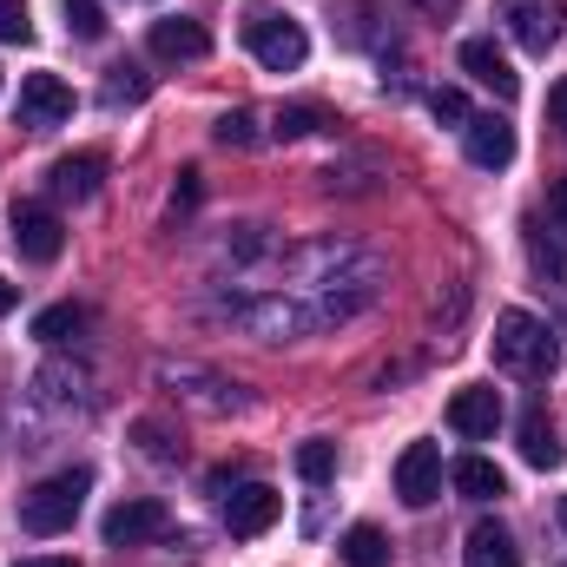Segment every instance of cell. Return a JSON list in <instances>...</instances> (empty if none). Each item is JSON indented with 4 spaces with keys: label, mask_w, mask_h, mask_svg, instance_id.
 <instances>
[{
    "label": "cell",
    "mask_w": 567,
    "mask_h": 567,
    "mask_svg": "<svg viewBox=\"0 0 567 567\" xmlns=\"http://www.w3.org/2000/svg\"><path fill=\"white\" fill-rule=\"evenodd\" d=\"M13 303H20V284H7V278H0V317H7Z\"/></svg>",
    "instance_id": "cell-35"
},
{
    "label": "cell",
    "mask_w": 567,
    "mask_h": 567,
    "mask_svg": "<svg viewBox=\"0 0 567 567\" xmlns=\"http://www.w3.org/2000/svg\"><path fill=\"white\" fill-rule=\"evenodd\" d=\"M60 13H66V33H73V40H100V33H106L100 0H60Z\"/></svg>",
    "instance_id": "cell-24"
},
{
    "label": "cell",
    "mask_w": 567,
    "mask_h": 567,
    "mask_svg": "<svg viewBox=\"0 0 567 567\" xmlns=\"http://www.w3.org/2000/svg\"><path fill=\"white\" fill-rule=\"evenodd\" d=\"M245 47H251V60L271 66V73H297V66L310 60L303 27H297L290 13H278V7H251V13H245Z\"/></svg>",
    "instance_id": "cell-4"
},
{
    "label": "cell",
    "mask_w": 567,
    "mask_h": 567,
    "mask_svg": "<svg viewBox=\"0 0 567 567\" xmlns=\"http://www.w3.org/2000/svg\"><path fill=\"white\" fill-rule=\"evenodd\" d=\"M86 323H93V317H86V303H53V310H40V317H33V337H40V343H73Z\"/></svg>",
    "instance_id": "cell-20"
},
{
    "label": "cell",
    "mask_w": 567,
    "mask_h": 567,
    "mask_svg": "<svg viewBox=\"0 0 567 567\" xmlns=\"http://www.w3.org/2000/svg\"><path fill=\"white\" fill-rule=\"evenodd\" d=\"M462 555H468V567H522V548H515V535L502 522H475Z\"/></svg>",
    "instance_id": "cell-17"
},
{
    "label": "cell",
    "mask_w": 567,
    "mask_h": 567,
    "mask_svg": "<svg viewBox=\"0 0 567 567\" xmlns=\"http://www.w3.org/2000/svg\"><path fill=\"white\" fill-rule=\"evenodd\" d=\"M528 265L535 278H555L567 290V238H542V225H528Z\"/></svg>",
    "instance_id": "cell-21"
},
{
    "label": "cell",
    "mask_w": 567,
    "mask_h": 567,
    "mask_svg": "<svg viewBox=\"0 0 567 567\" xmlns=\"http://www.w3.org/2000/svg\"><path fill=\"white\" fill-rule=\"evenodd\" d=\"M66 120H73V86H66L60 73H27V80H20L13 126H27V133H53V126H66Z\"/></svg>",
    "instance_id": "cell-6"
},
{
    "label": "cell",
    "mask_w": 567,
    "mask_h": 567,
    "mask_svg": "<svg viewBox=\"0 0 567 567\" xmlns=\"http://www.w3.org/2000/svg\"><path fill=\"white\" fill-rule=\"evenodd\" d=\"M133 435L145 442V455H152V462H178V455H185V442H172V429H165V423H140Z\"/></svg>",
    "instance_id": "cell-27"
},
{
    "label": "cell",
    "mask_w": 567,
    "mask_h": 567,
    "mask_svg": "<svg viewBox=\"0 0 567 567\" xmlns=\"http://www.w3.org/2000/svg\"><path fill=\"white\" fill-rule=\"evenodd\" d=\"M396 495H403L410 508H429V502L442 495V449H435V442H410V449L396 455Z\"/></svg>",
    "instance_id": "cell-9"
},
{
    "label": "cell",
    "mask_w": 567,
    "mask_h": 567,
    "mask_svg": "<svg viewBox=\"0 0 567 567\" xmlns=\"http://www.w3.org/2000/svg\"><path fill=\"white\" fill-rule=\"evenodd\" d=\"M86 495H93V468H60V475H47L33 495H20V528H27V535H66V528L80 522Z\"/></svg>",
    "instance_id": "cell-2"
},
{
    "label": "cell",
    "mask_w": 567,
    "mask_h": 567,
    "mask_svg": "<svg viewBox=\"0 0 567 567\" xmlns=\"http://www.w3.org/2000/svg\"><path fill=\"white\" fill-rule=\"evenodd\" d=\"M225 310H231L238 330H251V337H265V343H297V337L323 330L317 310H310L303 297H290V290H271V297H231Z\"/></svg>",
    "instance_id": "cell-3"
},
{
    "label": "cell",
    "mask_w": 567,
    "mask_h": 567,
    "mask_svg": "<svg viewBox=\"0 0 567 567\" xmlns=\"http://www.w3.org/2000/svg\"><path fill=\"white\" fill-rule=\"evenodd\" d=\"M337 548H343V567H390V535L370 528V522H357Z\"/></svg>",
    "instance_id": "cell-19"
},
{
    "label": "cell",
    "mask_w": 567,
    "mask_h": 567,
    "mask_svg": "<svg viewBox=\"0 0 567 567\" xmlns=\"http://www.w3.org/2000/svg\"><path fill=\"white\" fill-rule=\"evenodd\" d=\"M449 482H455V495H468V502H495V495H508V482H502V468H495L488 455H462V462L449 468Z\"/></svg>",
    "instance_id": "cell-18"
},
{
    "label": "cell",
    "mask_w": 567,
    "mask_h": 567,
    "mask_svg": "<svg viewBox=\"0 0 567 567\" xmlns=\"http://www.w3.org/2000/svg\"><path fill=\"white\" fill-rule=\"evenodd\" d=\"M462 145H468V158L482 165V172H502L508 158H515V126L508 120H495V113H468V126H462Z\"/></svg>",
    "instance_id": "cell-12"
},
{
    "label": "cell",
    "mask_w": 567,
    "mask_h": 567,
    "mask_svg": "<svg viewBox=\"0 0 567 567\" xmlns=\"http://www.w3.org/2000/svg\"><path fill=\"white\" fill-rule=\"evenodd\" d=\"M20 567H80L73 555H33V561H20Z\"/></svg>",
    "instance_id": "cell-34"
},
{
    "label": "cell",
    "mask_w": 567,
    "mask_h": 567,
    "mask_svg": "<svg viewBox=\"0 0 567 567\" xmlns=\"http://www.w3.org/2000/svg\"><path fill=\"white\" fill-rule=\"evenodd\" d=\"M258 120H265L258 106H238V113H225V120H218V133H212V140H218V145H238V152H251V145L265 140V126H258Z\"/></svg>",
    "instance_id": "cell-22"
},
{
    "label": "cell",
    "mask_w": 567,
    "mask_h": 567,
    "mask_svg": "<svg viewBox=\"0 0 567 567\" xmlns=\"http://www.w3.org/2000/svg\"><path fill=\"white\" fill-rule=\"evenodd\" d=\"M495 363L515 370V377H555L561 343H555V330L535 310H502L495 317Z\"/></svg>",
    "instance_id": "cell-1"
},
{
    "label": "cell",
    "mask_w": 567,
    "mask_h": 567,
    "mask_svg": "<svg viewBox=\"0 0 567 567\" xmlns=\"http://www.w3.org/2000/svg\"><path fill=\"white\" fill-rule=\"evenodd\" d=\"M297 475L303 482H330L337 475V442H303L297 449Z\"/></svg>",
    "instance_id": "cell-25"
},
{
    "label": "cell",
    "mask_w": 567,
    "mask_h": 567,
    "mask_svg": "<svg viewBox=\"0 0 567 567\" xmlns=\"http://www.w3.org/2000/svg\"><path fill=\"white\" fill-rule=\"evenodd\" d=\"M323 126H330V113H323V106H284L271 133H278V140H310V133H323Z\"/></svg>",
    "instance_id": "cell-23"
},
{
    "label": "cell",
    "mask_w": 567,
    "mask_h": 567,
    "mask_svg": "<svg viewBox=\"0 0 567 567\" xmlns=\"http://www.w3.org/2000/svg\"><path fill=\"white\" fill-rule=\"evenodd\" d=\"M100 535H106V548H145V542L172 535V515H165V502H152V495H133V502L106 508Z\"/></svg>",
    "instance_id": "cell-8"
},
{
    "label": "cell",
    "mask_w": 567,
    "mask_h": 567,
    "mask_svg": "<svg viewBox=\"0 0 567 567\" xmlns=\"http://www.w3.org/2000/svg\"><path fill=\"white\" fill-rule=\"evenodd\" d=\"M548 218H555V225L567 231V172L555 178V185H548Z\"/></svg>",
    "instance_id": "cell-30"
},
{
    "label": "cell",
    "mask_w": 567,
    "mask_h": 567,
    "mask_svg": "<svg viewBox=\"0 0 567 567\" xmlns=\"http://www.w3.org/2000/svg\"><path fill=\"white\" fill-rule=\"evenodd\" d=\"M429 113L449 120V126H468V100H462L455 86H435V93H429Z\"/></svg>",
    "instance_id": "cell-29"
},
{
    "label": "cell",
    "mask_w": 567,
    "mask_h": 567,
    "mask_svg": "<svg viewBox=\"0 0 567 567\" xmlns=\"http://www.w3.org/2000/svg\"><path fill=\"white\" fill-rule=\"evenodd\" d=\"M100 178H106V152H66V158H53V165H47L53 198H93V192H100Z\"/></svg>",
    "instance_id": "cell-15"
},
{
    "label": "cell",
    "mask_w": 567,
    "mask_h": 567,
    "mask_svg": "<svg viewBox=\"0 0 567 567\" xmlns=\"http://www.w3.org/2000/svg\"><path fill=\"white\" fill-rule=\"evenodd\" d=\"M561 528H567V495H561Z\"/></svg>",
    "instance_id": "cell-36"
},
{
    "label": "cell",
    "mask_w": 567,
    "mask_h": 567,
    "mask_svg": "<svg viewBox=\"0 0 567 567\" xmlns=\"http://www.w3.org/2000/svg\"><path fill=\"white\" fill-rule=\"evenodd\" d=\"M449 429L468 435V442L495 435V429H502V396L482 390V383H475V390H455V396H449Z\"/></svg>",
    "instance_id": "cell-13"
},
{
    "label": "cell",
    "mask_w": 567,
    "mask_h": 567,
    "mask_svg": "<svg viewBox=\"0 0 567 567\" xmlns=\"http://www.w3.org/2000/svg\"><path fill=\"white\" fill-rule=\"evenodd\" d=\"M278 515H284V495H278V488H265V482H245V488H231V495H225V528H231V535H245V542H251V535H265Z\"/></svg>",
    "instance_id": "cell-10"
},
{
    "label": "cell",
    "mask_w": 567,
    "mask_h": 567,
    "mask_svg": "<svg viewBox=\"0 0 567 567\" xmlns=\"http://www.w3.org/2000/svg\"><path fill=\"white\" fill-rule=\"evenodd\" d=\"M515 435H522V462H528V468H561L567 449H561V429L548 416V403H528Z\"/></svg>",
    "instance_id": "cell-16"
},
{
    "label": "cell",
    "mask_w": 567,
    "mask_h": 567,
    "mask_svg": "<svg viewBox=\"0 0 567 567\" xmlns=\"http://www.w3.org/2000/svg\"><path fill=\"white\" fill-rule=\"evenodd\" d=\"M462 73H468L475 86H488V93H495L502 106H508V100L522 93V73L508 66V53H502L495 40H462Z\"/></svg>",
    "instance_id": "cell-11"
},
{
    "label": "cell",
    "mask_w": 567,
    "mask_h": 567,
    "mask_svg": "<svg viewBox=\"0 0 567 567\" xmlns=\"http://www.w3.org/2000/svg\"><path fill=\"white\" fill-rule=\"evenodd\" d=\"M185 205H198V172H185V185L172 192V212H185Z\"/></svg>",
    "instance_id": "cell-32"
},
{
    "label": "cell",
    "mask_w": 567,
    "mask_h": 567,
    "mask_svg": "<svg viewBox=\"0 0 567 567\" xmlns=\"http://www.w3.org/2000/svg\"><path fill=\"white\" fill-rule=\"evenodd\" d=\"M7 238H13V251H20L27 265H53V258L66 251V225H60V212H53L47 198H13Z\"/></svg>",
    "instance_id": "cell-5"
},
{
    "label": "cell",
    "mask_w": 567,
    "mask_h": 567,
    "mask_svg": "<svg viewBox=\"0 0 567 567\" xmlns=\"http://www.w3.org/2000/svg\"><path fill=\"white\" fill-rule=\"evenodd\" d=\"M212 53V33H205V20H158L152 27V60H172V66H185V60H205Z\"/></svg>",
    "instance_id": "cell-14"
},
{
    "label": "cell",
    "mask_w": 567,
    "mask_h": 567,
    "mask_svg": "<svg viewBox=\"0 0 567 567\" xmlns=\"http://www.w3.org/2000/svg\"><path fill=\"white\" fill-rule=\"evenodd\" d=\"M0 40H33V13H27V0H0Z\"/></svg>",
    "instance_id": "cell-28"
},
{
    "label": "cell",
    "mask_w": 567,
    "mask_h": 567,
    "mask_svg": "<svg viewBox=\"0 0 567 567\" xmlns=\"http://www.w3.org/2000/svg\"><path fill=\"white\" fill-rule=\"evenodd\" d=\"M120 100H145V73L126 60V66H106V106H120Z\"/></svg>",
    "instance_id": "cell-26"
},
{
    "label": "cell",
    "mask_w": 567,
    "mask_h": 567,
    "mask_svg": "<svg viewBox=\"0 0 567 567\" xmlns=\"http://www.w3.org/2000/svg\"><path fill=\"white\" fill-rule=\"evenodd\" d=\"M502 27L515 33V47L548 53L567 33V0H502Z\"/></svg>",
    "instance_id": "cell-7"
},
{
    "label": "cell",
    "mask_w": 567,
    "mask_h": 567,
    "mask_svg": "<svg viewBox=\"0 0 567 567\" xmlns=\"http://www.w3.org/2000/svg\"><path fill=\"white\" fill-rule=\"evenodd\" d=\"M548 126H555V133L567 140V80L555 86V93H548Z\"/></svg>",
    "instance_id": "cell-31"
},
{
    "label": "cell",
    "mask_w": 567,
    "mask_h": 567,
    "mask_svg": "<svg viewBox=\"0 0 567 567\" xmlns=\"http://www.w3.org/2000/svg\"><path fill=\"white\" fill-rule=\"evenodd\" d=\"M416 7H423L429 20H449V13H455V7H462V0H416Z\"/></svg>",
    "instance_id": "cell-33"
}]
</instances>
